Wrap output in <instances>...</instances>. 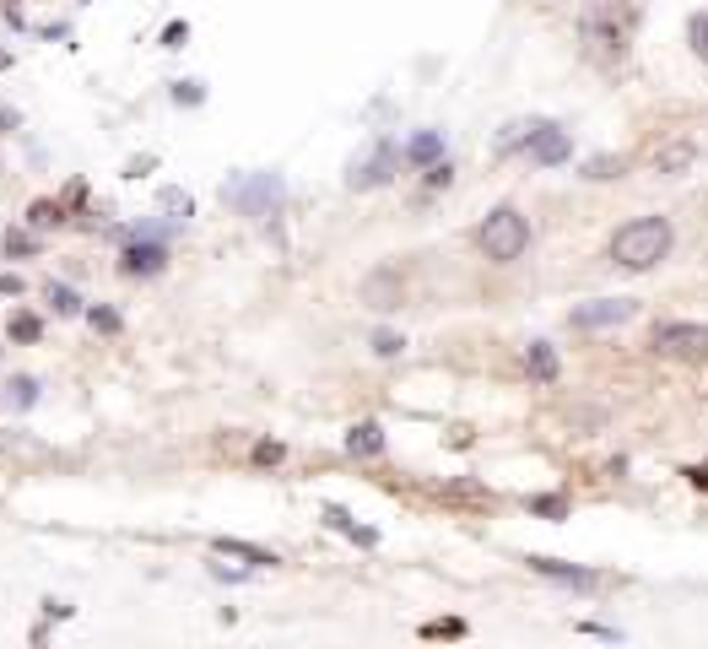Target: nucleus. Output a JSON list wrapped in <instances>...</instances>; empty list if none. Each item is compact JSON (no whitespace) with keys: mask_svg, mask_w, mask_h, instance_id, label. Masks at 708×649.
I'll list each match as a JSON object with an SVG mask.
<instances>
[{"mask_svg":"<svg viewBox=\"0 0 708 649\" xmlns=\"http://www.w3.org/2000/svg\"><path fill=\"white\" fill-rule=\"evenodd\" d=\"M671 244H676V233L665 217H633L611 233V260H617L622 271H654L671 255Z\"/></svg>","mask_w":708,"mask_h":649,"instance_id":"1","label":"nucleus"},{"mask_svg":"<svg viewBox=\"0 0 708 649\" xmlns=\"http://www.w3.org/2000/svg\"><path fill=\"white\" fill-rule=\"evenodd\" d=\"M476 244H482L487 260H498V266H514V260L530 249V222H525V211L498 206V211L482 222V228H476Z\"/></svg>","mask_w":708,"mask_h":649,"instance_id":"2","label":"nucleus"},{"mask_svg":"<svg viewBox=\"0 0 708 649\" xmlns=\"http://www.w3.org/2000/svg\"><path fill=\"white\" fill-rule=\"evenodd\" d=\"M649 347L660 352V357H676V363H703V357H708V325L665 320V325H654Z\"/></svg>","mask_w":708,"mask_h":649,"instance_id":"3","label":"nucleus"},{"mask_svg":"<svg viewBox=\"0 0 708 649\" xmlns=\"http://www.w3.org/2000/svg\"><path fill=\"white\" fill-rule=\"evenodd\" d=\"M525 563H530V574L552 579V585H568V590H584V595L611 590V574H595V568H584V563H563V558H546V552H536V558H525Z\"/></svg>","mask_w":708,"mask_h":649,"instance_id":"4","label":"nucleus"},{"mask_svg":"<svg viewBox=\"0 0 708 649\" xmlns=\"http://www.w3.org/2000/svg\"><path fill=\"white\" fill-rule=\"evenodd\" d=\"M638 314L633 298H595V303H579V309L568 314L573 330H611V325H627Z\"/></svg>","mask_w":708,"mask_h":649,"instance_id":"5","label":"nucleus"},{"mask_svg":"<svg viewBox=\"0 0 708 649\" xmlns=\"http://www.w3.org/2000/svg\"><path fill=\"white\" fill-rule=\"evenodd\" d=\"M222 195H227L238 211H244V217H265V211L282 206V184H276L271 174H255V179L233 184V190H222Z\"/></svg>","mask_w":708,"mask_h":649,"instance_id":"6","label":"nucleus"},{"mask_svg":"<svg viewBox=\"0 0 708 649\" xmlns=\"http://www.w3.org/2000/svg\"><path fill=\"white\" fill-rule=\"evenodd\" d=\"M692 163H698V141L692 136H665L660 147L649 152V168L660 179H681V174H692Z\"/></svg>","mask_w":708,"mask_h":649,"instance_id":"7","label":"nucleus"},{"mask_svg":"<svg viewBox=\"0 0 708 649\" xmlns=\"http://www.w3.org/2000/svg\"><path fill=\"white\" fill-rule=\"evenodd\" d=\"M400 298H406V282H400L395 266H379V271L363 276V303H368V309L390 314V309H400Z\"/></svg>","mask_w":708,"mask_h":649,"instance_id":"8","label":"nucleus"},{"mask_svg":"<svg viewBox=\"0 0 708 649\" xmlns=\"http://www.w3.org/2000/svg\"><path fill=\"white\" fill-rule=\"evenodd\" d=\"M525 152H530V163L557 168V163H568V157H573V141H568V130H557V125H536V130H530V141H525Z\"/></svg>","mask_w":708,"mask_h":649,"instance_id":"9","label":"nucleus"},{"mask_svg":"<svg viewBox=\"0 0 708 649\" xmlns=\"http://www.w3.org/2000/svg\"><path fill=\"white\" fill-rule=\"evenodd\" d=\"M390 174H395V147L379 141L363 163H352V190H379V184H390Z\"/></svg>","mask_w":708,"mask_h":649,"instance_id":"10","label":"nucleus"},{"mask_svg":"<svg viewBox=\"0 0 708 649\" xmlns=\"http://www.w3.org/2000/svg\"><path fill=\"white\" fill-rule=\"evenodd\" d=\"M157 271H168V249L163 244H152V238H136V244H125V255H119V276H157Z\"/></svg>","mask_w":708,"mask_h":649,"instance_id":"11","label":"nucleus"},{"mask_svg":"<svg viewBox=\"0 0 708 649\" xmlns=\"http://www.w3.org/2000/svg\"><path fill=\"white\" fill-rule=\"evenodd\" d=\"M211 552H217V558H238L249 574H255V568H276V563H282L276 552L255 547V541H238V536H217V541H211Z\"/></svg>","mask_w":708,"mask_h":649,"instance_id":"12","label":"nucleus"},{"mask_svg":"<svg viewBox=\"0 0 708 649\" xmlns=\"http://www.w3.org/2000/svg\"><path fill=\"white\" fill-rule=\"evenodd\" d=\"M584 49H590V60L611 65V60H622V33H611L600 17H590L584 22Z\"/></svg>","mask_w":708,"mask_h":649,"instance_id":"13","label":"nucleus"},{"mask_svg":"<svg viewBox=\"0 0 708 649\" xmlns=\"http://www.w3.org/2000/svg\"><path fill=\"white\" fill-rule=\"evenodd\" d=\"M525 374L536 379V384H557L563 363H557V347H552V341H530V347H525Z\"/></svg>","mask_w":708,"mask_h":649,"instance_id":"14","label":"nucleus"},{"mask_svg":"<svg viewBox=\"0 0 708 649\" xmlns=\"http://www.w3.org/2000/svg\"><path fill=\"white\" fill-rule=\"evenodd\" d=\"M417 639L422 644H460V639H471V622L465 617H427L417 628Z\"/></svg>","mask_w":708,"mask_h":649,"instance_id":"15","label":"nucleus"},{"mask_svg":"<svg viewBox=\"0 0 708 649\" xmlns=\"http://www.w3.org/2000/svg\"><path fill=\"white\" fill-rule=\"evenodd\" d=\"M325 525H330V531H341L346 541H357V547H379V531H368V525H357L352 514L341 509V503H325Z\"/></svg>","mask_w":708,"mask_h":649,"instance_id":"16","label":"nucleus"},{"mask_svg":"<svg viewBox=\"0 0 708 649\" xmlns=\"http://www.w3.org/2000/svg\"><path fill=\"white\" fill-rule=\"evenodd\" d=\"M346 455H357V460L384 455V428H379V422H357V428L346 433Z\"/></svg>","mask_w":708,"mask_h":649,"instance_id":"17","label":"nucleus"},{"mask_svg":"<svg viewBox=\"0 0 708 649\" xmlns=\"http://www.w3.org/2000/svg\"><path fill=\"white\" fill-rule=\"evenodd\" d=\"M400 157H406V163H417V168H433L438 157H444V130H422V136H411Z\"/></svg>","mask_w":708,"mask_h":649,"instance_id":"18","label":"nucleus"},{"mask_svg":"<svg viewBox=\"0 0 708 649\" xmlns=\"http://www.w3.org/2000/svg\"><path fill=\"white\" fill-rule=\"evenodd\" d=\"M6 336L17 341V347H33V341L44 336V320H38L33 309H11V320H6Z\"/></svg>","mask_w":708,"mask_h":649,"instance_id":"19","label":"nucleus"},{"mask_svg":"<svg viewBox=\"0 0 708 649\" xmlns=\"http://www.w3.org/2000/svg\"><path fill=\"white\" fill-rule=\"evenodd\" d=\"M0 455H17V460H49V449L28 439V433H0Z\"/></svg>","mask_w":708,"mask_h":649,"instance_id":"20","label":"nucleus"},{"mask_svg":"<svg viewBox=\"0 0 708 649\" xmlns=\"http://www.w3.org/2000/svg\"><path fill=\"white\" fill-rule=\"evenodd\" d=\"M28 228H33V233L65 228V206H60V201H33V206H28Z\"/></svg>","mask_w":708,"mask_h":649,"instance_id":"21","label":"nucleus"},{"mask_svg":"<svg viewBox=\"0 0 708 649\" xmlns=\"http://www.w3.org/2000/svg\"><path fill=\"white\" fill-rule=\"evenodd\" d=\"M38 401V379L33 374H17L6 384V406H17V412H28V406Z\"/></svg>","mask_w":708,"mask_h":649,"instance_id":"22","label":"nucleus"},{"mask_svg":"<svg viewBox=\"0 0 708 649\" xmlns=\"http://www.w3.org/2000/svg\"><path fill=\"white\" fill-rule=\"evenodd\" d=\"M530 514H541V520H568V498L563 493H541V498H530Z\"/></svg>","mask_w":708,"mask_h":649,"instance_id":"23","label":"nucleus"},{"mask_svg":"<svg viewBox=\"0 0 708 649\" xmlns=\"http://www.w3.org/2000/svg\"><path fill=\"white\" fill-rule=\"evenodd\" d=\"M28 255H38V238L28 228H11L6 233V260H28Z\"/></svg>","mask_w":708,"mask_h":649,"instance_id":"24","label":"nucleus"},{"mask_svg":"<svg viewBox=\"0 0 708 649\" xmlns=\"http://www.w3.org/2000/svg\"><path fill=\"white\" fill-rule=\"evenodd\" d=\"M44 298L55 303V314H82V298H76L65 282H49V287H44Z\"/></svg>","mask_w":708,"mask_h":649,"instance_id":"25","label":"nucleus"},{"mask_svg":"<svg viewBox=\"0 0 708 649\" xmlns=\"http://www.w3.org/2000/svg\"><path fill=\"white\" fill-rule=\"evenodd\" d=\"M87 325L103 330V336H119V325H125V320H119L114 309H103V303H92V309H87Z\"/></svg>","mask_w":708,"mask_h":649,"instance_id":"26","label":"nucleus"},{"mask_svg":"<svg viewBox=\"0 0 708 649\" xmlns=\"http://www.w3.org/2000/svg\"><path fill=\"white\" fill-rule=\"evenodd\" d=\"M622 157H595V163L590 168H584V179H622Z\"/></svg>","mask_w":708,"mask_h":649,"instance_id":"27","label":"nucleus"},{"mask_svg":"<svg viewBox=\"0 0 708 649\" xmlns=\"http://www.w3.org/2000/svg\"><path fill=\"white\" fill-rule=\"evenodd\" d=\"M282 460H287V444H276V439L255 444V466H282Z\"/></svg>","mask_w":708,"mask_h":649,"instance_id":"28","label":"nucleus"},{"mask_svg":"<svg viewBox=\"0 0 708 649\" xmlns=\"http://www.w3.org/2000/svg\"><path fill=\"white\" fill-rule=\"evenodd\" d=\"M163 211H173V222H184V217H190V195H184V190H163Z\"/></svg>","mask_w":708,"mask_h":649,"instance_id":"29","label":"nucleus"},{"mask_svg":"<svg viewBox=\"0 0 708 649\" xmlns=\"http://www.w3.org/2000/svg\"><path fill=\"white\" fill-rule=\"evenodd\" d=\"M692 49H698V60H708V11H703V17H692Z\"/></svg>","mask_w":708,"mask_h":649,"instance_id":"30","label":"nucleus"},{"mask_svg":"<svg viewBox=\"0 0 708 649\" xmlns=\"http://www.w3.org/2000/svg\"><path fill=\"white\" fill-rule=\"evenodd\" d=\"M400 347H406V341H400L395 330H379V336H373V352H379V357H395Z\"/></svg>","mask_w":708,"mask_h":649,"instance_id":"31","label":"nucleus"},{"mask_svg":"<svg viewBox=\"0 0 708 649\" xmlns=\"http://www.w3.org/2000/svg\"><path fill=\"white\" fill-rule=\"evenodd\" d=\"M449 179H454L449 163H433V168H427V190H449Z\"/></svg>","mask_w":708,"mask_h":649,"instance_id":"32","label":"nucleus"},{"mask_svg":"<svg viewBox=\"0 0 708 649\" xmlns=\"http://www.w3.org/2000/svg\"><path fill=\"white\" fill-rule=\"evenodd\" d=\"M173 98H179V103H200V82H179V87H173Z\"/></svg>","mask_w":708,"mask_h":649,"instance_id":"33","label":"nucleus"},{"mask_svg":"<svg viewBox=\"0 0 708 649\" xmlns=\"http://www.w3.org/2000/svg\"><path fill=\"white\" fill-rule=\"evenodd\" d=\"M0 293H11V298H17V293H22V276H11V271H0Z\"/></svg>","mask_w":708,"mask_h":649,"instance_id":"34","label":"nucleus"},{"mask_svg":"<svg viewBox=\"0 0 708 649\" xmlns=\"http://www.w3.org/2000/svg\"><path fill=\"white\" fill-rule=\"evenodd\" d=\"M687 482H692V487H703V493H708V466H687Z\"/></svg>","mask_w":708,"mask_h":649,"instance_id":"35","label":"nucleus"},{"mask_svg":"<svg viewBox=\"0 0 708 649\" xmlns=\"http://www.w3.org/2000/svg\"><path fill=\"white\" fill-rule=\"evenodd\" d=\"M0 71H11V49H0Z\"/></svg>","mask_w":708,"mask_h":649,"instance_id":"36","label":"nucleus"}]
</instances>
